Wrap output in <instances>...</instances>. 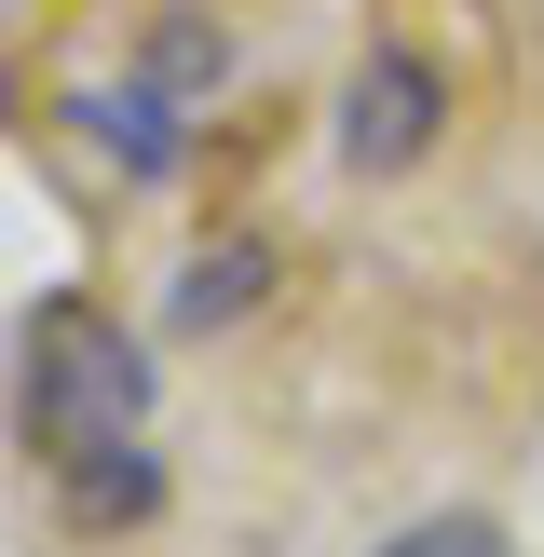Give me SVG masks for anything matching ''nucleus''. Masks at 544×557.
Here are the masks:
<instances>
[{
	"label": "nucleus",
	"instance_id": "obj_7",
	"mask_svg": "<svg viewBox=\"0 0 544 557\" xmlns=\"http://www.w3.org/2000/svg\"><path fill=\"white\" fill-rule=\"evenodd\" d=\"M368 557H517L504 531H490V517H408L395 544H368Z\"/></svg>",
	"mask_w": 544,
	"mask_h": 557
},
{
	"label": "nucleus",
	"instance_id": "obj_5",
	"mask_svg": "<svg viewBox=\"0 0 544 557\" xmlns=\"http://www.w3.org/2000/svg\"><path fill=\"white\" fill-rule=\"evenodd\" d=\"M259 299H272V245L259 232H218L205 259L163 286V341H218V326H245Z\"/></svg>",
	"mask_w": 544,
	"mask_h": 557
},
{
	"label": "nucleus",
	"instance_id": "obj_1",
	"mask_svg": "<svg viewBox=\"0 0 544 557\" xmlns=\"http://www.w3.org/2000/svg\"><path fill=\"white\" fill-rule=\"evenodd\" d=\"M150 341L136 326H109L96 299H41L27 313V422L54 435V449H82V435H136L150 422Z\"/></svg>",
	"mask_w": 544,
	"mask_h": 557
},
{
	"label": "nucleus",
	"instance_id": "obj_2",
	"mask_svg": "<svg viewBox=\"0 0 544 557\" xmlns=\"http://www.w3.org/2000/svg\"><path fill=\"white\" fill-rule=\"evenodd\" d=\"M435 136H449V82H435V54L368 41L354 82H341V163H354V177H408Z\"/></svg>",
	"mask_w": 544,
	"mask_h": 557
},
{
	"label": "nucleus",
	"instance_id": "obj_6",
	"mask_svg": "<svg viewBox=\"0 0 544 557\" xmlns=\"http://www.w3.org/2000/svg\"><path fill=\"white\" fill-rule=\"evenodd\" d=\"M136 69H150L163 96H190V109H205L218 82H232V27H218V14H150V41H136Z\"/></svg>",
	"mask_w": 544,
	"mask_h": 557
},
{
	"label": "nucleus",
	"instance_id": "obj_4",
	"mask_svg": "<svg viewBox=\"0 0 544 557\" xmlns=\"http://www.w3.org/2000/svg\"><path fill=\"white\" fill-rule=\"evenodd\" d=\"M54 517H69L82 544H123L163 517V449L150 435H82V449H54Z\"/></svg>",
	"mask_w": 544,
	"mask_h": 557
},
{
	"label": "nucleus",
	"instance_id": "obj_3",
	"mask_svg": "<svg viewBox=\"0 0 544 557\" xmlns=\"http://www.w3.org/2000/svg\"><path fill=\"white\" fill-rule=\"evenodd\" d=\"M54 123L82 136V163L96 177H123V190H163L190 163V96H163L150 69H123V82H69L54 96Z\"/></svg>",
	"mask_w": 544,
	"mask_h": 557
}]
</instances>
